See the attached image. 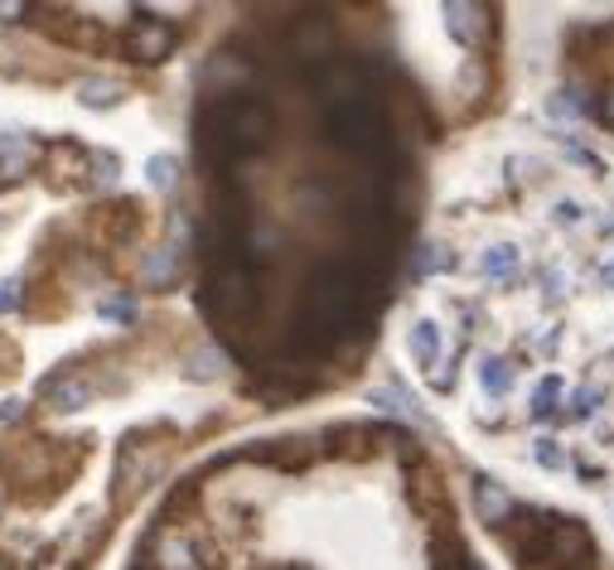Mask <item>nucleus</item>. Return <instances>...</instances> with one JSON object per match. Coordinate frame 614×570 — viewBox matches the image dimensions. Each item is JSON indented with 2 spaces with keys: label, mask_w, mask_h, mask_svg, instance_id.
Masks as SVG:
<instances>
[{
  "label": "nucleus",
  "mask_w": 614,
  "mask_h": 570,
  "mask_svg": "<svg viewBox=\"0 0 614 570\" xmlns=\"http://www.w3.org/2000/svg\"><path fill=\"white\" fill-rule=\"evenodd\" d=\"M359 315V281L349 271H320L305 290V329L334 333Z\"/></svg>",
  "instance_id": "f257e3e1"
},
{
  "label": "nucleus",
  "mask_w": 614,
  "mask_h": 570,
  "mask_svg": "<svg viewBox=\"0 0 614 570\" xmlns=\"http://www.w3.org/2000/svg\"><path fill=\"white\" fill-rule=\"evenodd\" d=\"M252 276H248V266L242 262H228L222 271L214 276V295H208V305L218 310V319H228V324H242L252 315Z\"/></svg>",
  "instance_id": "f03ea898"
},
{
  "label": "nucleus",
  "mask_w": 614,
  "mask_h": 570,
  "mask_svg": "<svg viewBox=\"0 0 614 570\" xmlns=\"http://www.w3.org/2000/svg\"><path fill=\"white\" fill-rule=\"evenodd\" d=\"M272 141V111L256 102H232L222 111V145L228 150H256Z\"/></svg>",
  "instance_id": "7ed1b4c3"
},
{
  "label": "nucleus",
  "mask_w": 614,
  "mask_h": 570,
  "mask_svg": "<svg viewBox=\"0 0 614 570\" xmlns=\"http://www.w3.org/2000/svg\"><path fill=\"white\" fill-rule=\"evenodd\" d=\"M329 131H334V141L353 145V150H373V145L383 141V126H377V117H373V107H368V102L339 107L329 117Z\"/></svg>",
  "instance_id": "20e7f679"
},
{
  "label": "nucleus",
  "mask_w": 614,
  "mask_h": 570,
  "mask_svg": "<svg viewBox=\"0 0 614 570\" xmlns=\"http://www.w3.org/2000/svg\"><path fill=\"white\" fill-rule=\"evenodd\" d=\"M542 556L552 561H586L590 556V536L580 522H542Z\"/></svg>",
  "instance_id": "39448f33"
},
{
  "label": "nucleus",
  "mask_w": 614,
  "mask_h": 570,
  "mask_svg": "<svg viewBox=\"0 0 614 570\" xmlns=\"http://www.w3.org/2000/svg\"><path fill=\"white\" fill-rule=\"evenodd\" d=\"M127 49H131V59H141V63H160V59H170V49H174V29L165 25V20H141L127 35Z\"/></svg>",
  "instance_id": "423d86ee"
},
{
  "label": "nucleus",
  "mask_w": 614,
  "mask_h": 570,
  "mask_svg": "<svg viewBox=\"0 0 614 570\" xmlns=\"http://www.w3.org/2000/svg\"><path fill=\"white\" fill-rule=\"evenodd\" d=\"M320 97L339 107H359L363 102V73L353 69V63H334V69L320 73Z\"/></svg>",
  "instance_id": "0eeeda50"
},
{
  "label": "nucleus",
  "mask_w": 614,
  "mask_h": 570,
  "mask_svg": "<svg viewBox=\"0 0 614 570\" xmlns=\"http://www.w3.org/2000/svg\"><path fill=\"white\" fill-rule=\"evenodd\" d=\"M35 160H39V145L29 141L25 131H10V136H0V184H10V179H25Z\"/></svg>",
  "instance_id": "6e6552de"
},
{
  "label": "nucleus",
  "mask_w": 614,
  "mask_h": 570,
  "mask_svg": "<svg viewBox=\"0 0 614 570\" xmlns=\"http://www.w3.org/2000/svg\"><path fill=\"white\" fill-rule=\"evenodd\" d=\"M484 25H489V15L474 0H450V5H445V29L460 44H479L484 39Z\"/></svg>",
  "instance_id": "1a4fd4ad"
},
{
  "label": "nucleus",
  "mask_w": 614,
  "mask_h": 570,
  "mask_svg": "<svg viewBox=\"0 0 614 570\" xmlns=\"http://www.w3.org/2000/svg\"><path fill=\"white\" fill-rule=\"evenodd\" d=\"M44 397H49L53 411H77V407H87V401H93V383H87L83 373H63V377H49Z\"/></svg>",
  "instance_id": "9d476101"
},
{
  "label": "nucleus",
  "mask_w": 614,
  "mask_h": 570,
  "mask_svg": "<svg viewBox=\"0 0 614 570\" xmlns=\"http://www.w3.org/2000/svg\"><path fill=\"white\" fill-rule=\"evenodd\" d=\"M296 53L305 63H320L334 53V29L325 25V20H305V25L296 29Z\"/></svg>",
  "instance_id": "9b49d317"
},
{
  "label": "nucleus",
  "mask_w": 614,
  "mask_h": 570,
  "mask_svg": "<svg viewBox=\"0 0 614 570\" xmlns=\"http://www.w3.org/2000/svg\"><path fill=\"white\" fill-rule=\"evenodd\" d=\"M141 281L151 286V290H170L174 281H180V252H174V247L151 252V256L141 262Z\"/></svg>",
  "instance_id": "f8f14e48"
},
{
  "label": "nucleus",
  "mask_w": 614,
  "mask_h": 570,
  "mask_svg": "<svg viewBox=\"0 0 614 570\" xmlns=\"http://www.w3.org/2000/svg\"><path fill=\"white\" fill-rule=\"evenodd\" d=\"M474 502H479V512H484V522H508L513 518V494L504 484H494V478H484V484L474 488Z\"/></svg>",
  "instance_id": "ddd939ff"
},
{
  "label": "nucleus",
  "mask_w": 614,
  "mask_h": 570,
  "mask_svg": "<svg viewBox=\"0 0 614 570\" xmlns=\"http://www.w3.org/2000/svg\"><path fill=\"white\" fill-rule=\"evenodd\" d=\"M407 349H411V357H417L421 367H431V363H435V353H441V329H435L431 319L411 324V333H407Z\"/></svg>",
  "instance_id": "4468645a"
},
{
  "label": "nucleus",
  "mask_w": 614,
  "mask_h": 570,
  "mask_svg": "<svg viewBox=\"0 0 614 570\" xmlns=\"http://www.w3.org/2000/svg\"><path fill=\"white\" fill-rule=\"evenodd\" d=\"M77 102L83 107H117L121 83L117 77H83V83H77Z\"/></svg>",
  "instance_id": "2eb2a0df"
},
{
  "label": "nucleus",
  "mask_w": 614,
  "mask_h": 570,
  "mask_svg": "<svg viewBox=\"0 0 614 570\" xmlns=\"http://www.w3.org/2000/svg\"><path fill=\"white\" fill-rule=\"evenodd\" d=\"M479 383H484V392H494V397H504L508 392V363L498 353H484L479 357Z\"/></svg>",
  "instance_id": "dca6fc26"
},
{
  "label": "nucleus",
  "mask_w": 614,
  "mask_h": 570,
  "mask_svg": "<svg viewBox=\"0 0 614 570\" xmlns=\"http://www.w3.org/2000/svg\"><path fill=\"white\" fill-rule=\"evenodd\" d=\"M368 401H373V407H383V411H397V416H411V421H421V411L411 407V401L401 397L397 387H387V383H377L373 392H368Z\"/></svg>",
  "instance_id": "f3484780"
},
{
  "label": "nucleus",
  "mask_w": 614,
  "mask_h": 570,
  "mask_svg": "<svg viewBox=\"0 0 614 570\" xmlns=\"http://www.w3.org/2000/svg\"><path fill=\"white\" fill-rule=\"evenodd\" d=\"M479 266H484V276H494V281H508V276L518 271V252L513 247H489Z\"/></svg>",
  "instance_id": "a211bd4d"
},
{
  "label": "nucleus",
  "mask_w": 614,
  "mask_h": 570,
  "mask_svg": "<svg viewBox=\"0 0 614 570\" xmlns=\"http://www.w3.org/2000/svg\"><path fill=\"white\" fill-rule=\"evenodd\" d=\"M556 397H562V377H542V387H538V397H532V416L546 421L556 411Z\"/></svg>",
  "instance_id": "6ab92c4d"
},
{
  "label": "nucleus",
  "mask_w": 614,
  "mask_h": 570,
  "mask_svg": "<svg viewBox=\"0 0 614 570\" xmlns=\"http://www.w3.org/2000/svg\"><path fill=\"white\" fill-rule=\"evenodd\" d=\"M160 566L165 570H194V561H189V546L180 542V536H165V542H160Z\"/></svg>",
  "instance_id": "aec40b11"
},
{
  "label": "nucleus",
  "mask_w": 614,
  "mask_h": 570,
  "mask_svg": "<svg viewBox=\"0 0 614 570\" xmlns=\"http://www.w3.org/2000/svg\"><path fill=\"white\" fill-rule=\"evenodd\" d=\"M97 315L111 319V324H131V319H136V300L111 295V300H103V305H97Z\"/></svg>",
  "instance_id": "412c9836"
},
{
  "label": "nucleus",
  "mask_w": 614,
  "mask_h": 570,
  "mask_svg": "<svg viewBox=\"0 0 614 570\" xmlns=\"http://www.w3.org/2000/svg\"><path fill=\"white\" fill-rule=\"evenodd\" d=\"M222 373V353L218 349H198L194 363H189V377H218Z\"/></svg>",
  "instance_id": "4be33fe9"
},
{
  "label": "nucleus",
  "mask_w": 614,
  "mask_h": 570,
  "mask_svg": "<svg viewBox=\"0 0 614 570\" xmlns=\"http://www.w3.org/2000/svg\"><path fill=\"white\" fill-rule=\"evenodd\" d=\"M145 179H151L155 189H170L174 184V160H170V155H155V160L145 165Z\"/></svg>",
  "instance_id": "5701e85b"
},
{
  "label": "nucleus",
  "mask_w": 614,
  "mask_h": 570,
  "mask_svg": "<svg viewBox=\"0 0 614 570\" xmlns=\"http://www.w3.org/2000/svg\"><path fill=\"white\" fill-rule=\"evenodd\" d=\"M552 117L576 121V117H580V97H576V93H556V97H552Z\"/></svg>",
  "instance_id": "b1692460"
},
{
  "label": "nucleus",
  "mask_w": 614,
  "mask_h": 570,
  "mask_svg": "<svg viewBox=\"0 0 614 570\" xmlns=\"http://www.w3.org/2000/svg\"><path fill=\"white\" fill-rule=\"evenodd\" d=\"M435 266H445V252L435 247V242H426V247L417 252V276H426V271H435Z\"/></svg>",
  "instance_id": "393cba45"
},
{
  "label": "nucleus",
  "mask_w": 614,
  "mask_h": 570,
  "mask_svg": "<svg viewBox=\"0 0 614 570\" xmlns=\"http://www.w3.org/2000/svg\"><path fill=\"white\" fill-rule=\"evenodd\" d=\"M571 411H576V416H595V411H600V387H580Z\"/></svg>",
  "instance_id": "a878e982"
},
{
  "label": "nucleus",
  "mask_w": 614,
  "mask_h": 570,
  "mask_svg": "<svg viewBox=\"0 0 614 570\" xmlns=\"http://www.w3.org/2000/svg\"><path fill=\"white\" fill-rule=\"evenodd\" d=\"M538 460H542V464H552V469H562V464H566V454L556 450L552 435H542V440H538Z\"/></svg>",
  "instance_id": "bb28decb"
},
{
  "label": "nucleus",
  "mask_w": 614,
  "mask_h": 570,
  "mask_svg": "<svg viewBox=\"0 0 614 570\" xmlns=\"http://www.w3.org/2000/svg\"><path fill=\"white\" fill-rule=\"evenodd\" d=\"M29 5L25 0H0V25H15V20H25Z\"/></svg>",
  "instance_id": "cd10ccee"
},
{
  "label": "nucleus",
  "mask_w": 614,
  "mask_h": 570,
  "mask_svg": "<svg viewBox=\"0 0 614 570\" xmlns=\"http://www.w3.org/2000/svg\"><path fill=\"white\" fill-rule=\"evenodd\" d=\"M248 242H252V256H262V262H266V256H272V252H276V247H272V242H276V238H272V232H266V228H262V232H252V238H248Z\"/></svg>",
  "instance_id": "c85d7f7f"
},
{
  "label": "nucleus",
  "mask_w": 614,
  "mask_h": 570,
  "mask_svg": "<svg viewBox=\"0 0 614 570\" xmlns=\"http://www.w3.org/2000/svg\"><path fill=\"white\" fill-rule=\"evenodd\" d=\"M552 218H556V222H580V204H571V198H562V204L552 208Z\"/></svg>",
  "instance_id": "c756f323"
},
{
  "label": "nucleus",
  "mask_w": 614,
  "mask_h": 570,
  "mask_svg": "<svg viewBox=\"0 0 614 570\" xmlns=\"http://www.w3.org/2000/svg\"><path fill=\"white\" fill-rule=\"evenodd\" d=\"M20 300V281H0V310H15Z\"/></svg>",
  "instance_id": "7c9ffc66"
},
{
  "label": "nucleus",
  "mask_w": 614,
  "mask_h": 570,
  "mask_svg": "<svg viewBox=\"0 0 614 570\" xmlns=\"http://www.w3.org/2000/svg\"><path fill=\"white\" fill-rule=\"evenodd\" d=\"M20 411H25V407H20V401H5V407H0V421H15Z\"/></svg>",
  "instance_id": "2f4dec72"
},
{
  "label": "nucleus",
  "mask_w": 614,
  "mask_h": 570,
  "mask_svg": "<svg viewBox=\"0 0 614 570\" xmlns=\"http://www.w3.org/2000/svg\"><path fill=\"white\" fill-rule=\"evenodd\" d=\"M605 121H610V126H614V93L605 97Z\"/></svg>",
  "instance_id": "473e14b6"
},
{
  "label": "nucleus",
  "mask_w": 614,
  "mask_h": 570,
  "mask_svg": "<svg viewBox=\"0 0 614 570\" xmlns=\"http://www.w3.org/2000/svg\"><path fill=\"white\" fill-rule=\"evenodd\" d=\"M605 281H610V286H614V266H610V271H605Z\"/></svg>",
  "instance_id": "72a5a7b5"
},
{
  "label": "nucleus",
  "mask_w": 614,
  "mask_h": 570,
  "mask_svg": "<svg viewBox=\"0 0 614 570\" xmlns=\"http://www.w3.org/2000/svg\"><path fill=\"white\" fill-rule=\"evenodd\" d=\"M0 570H5V566H0Z\"/></svg>",
  "instance_id": "f704fd0d"
}]
</instances>
